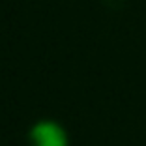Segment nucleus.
Masks as SVG:
<instances>
[{
  "label": "nucleus",
  "mask_w": 146,
  "mask_h": 146,
  "mask_svg": "<svg viewBox=\"0 0 146 146\" xmlns=\"http://www.w3.org/2000/svg\"><path fill=\"white\" fill-rule=\"evenodd\" d=\"M32 146H69L68 131L54 120H39L28 131Z\"/></svg>",
  "instance_id": "1"
}]
</instances>
